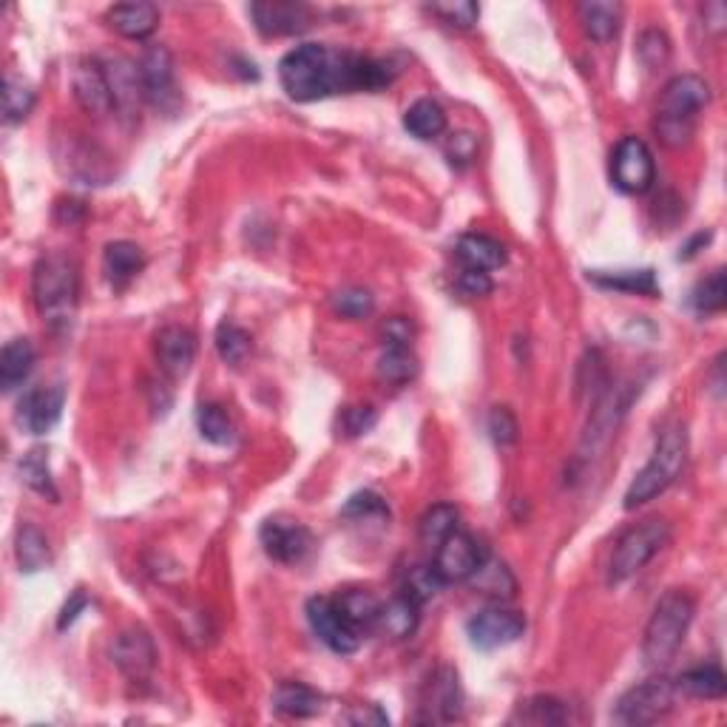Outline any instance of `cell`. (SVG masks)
I'll list each match as a JSON object with an SVG mask.
<instances>
[{
	"label": "cell",
	"instance_id": "17",
	"mask_svg": "<svg viewBox=\"0 0 727 727\" xmlns=\"http://www.w3.org/2000/svg\"><path fill=\"white\" fill-rule=\"evenodd\" d=\"M112 660L119 668V674L135 679V683H142V679H149L156 665L154 639L142 628H126V632L114 637Z\"/></svg>",
	"mask_w": 727,
	"mask_h": 727
},
{
	"label": "cell",
	"instance_id": "36",
	"mask_svg": "<svg viewBox=\"0 0 727 727\" xmlns=\"http://www.w3.org/2000/svg\"><path fill=\"white\" fill-rule=\"evenodd\" d=\"M458 520L460 514L452 503H435L432 509H426L421 523H418V535H421L423 546H435L438 549L446 537L458 532Z\"/></svg>",
	"mask_w": 727,
	"mask_h": 727
},
{
	"label": "cell",
	"instance_id": "48",
	"mask_svg": "<svg viewBox=\"0 0 727 727\" xmlns=\"http://www.w3.org/2000/svg\"><path fill=\"white\" fill-rule=\"evenodd\" d=\"M390 518V509H386L384 500L375 495V492H358V495H353V498L347 500V506H344V518H356V520H364V518Z\"/></svg>",
	"mask_w": 727,
	"mask_h": 727
},
{
	"label": "cell",
	"instance_id": "2",
	"mask_svg": "<svg viewBox=\"0 0 727 727\" xmlns=\"http://www.w3.org/2000/svg\"><path fill=\"white\" fill-rule=\"evenodd\" d=\"M35 307L49 324H68L80 296V265L72 253L54 251L40 256L31 270Z\"/></svg>",
	"mask_w": 727,
	"mask_h": 727
},
{
	"label": "cell",
	"instance_id": "52",
	"mask_svg": "<svg viewBox=\"0 0 727 727\" xmlns=\"http://www.w3.org/2000/svg\"><path fill=\"white\" fill-rule=\"evenodd\" d=\"M412 342V324L401 316H395L384 324V344H409Z\"/></svg>",
	"mask_w": 727,
	"mask_h": 727
},
{
	"label": "cell",
	"instance_id": "14",
	"mask_svg": "<svg viewBox=\"0 0 727 727\" xmlns=\"http://www.w3.org/2000/svg\"><path fill=\"white\" fill-rule=\"evenodd\" d=\"M63 404H66V386H38L23 395L17 404V426L29 435H46L54 430V423L63 416Z\"/></svg>",
	"mask_w": 727,
	"mask_h": 727
},
{
	"label": "cell",
	"instance_id": "34",
	"mask_svg": "<svg viewBox=\"0 0 727 727\" xmlns=\"http://www.w3.org/2000/svg\"><path fill=\"white\" fill-rule=\"evenodd\" d=\"M418 375V358L409 344H384L379 358V379L386 384L401 386Z\"/></svg>",
	"mask_w": 727,
	"mask_h": 727
},
{
	"label": "cell",
	"instance_id": "20",
	"mask_svg": "<svg viewBox=\"0 0 727 727\" xmlns=\"http://www.w3.org/2000/svg\"><path fill=\"white\" fill-rule=\"evenodd\" d=\"M103 66L105 75H109V86H112L114 112H119L123 117H135L140 103L145 100L140 66H135V63L126 58H114L109 60V63H103Z\"/></svg>",
	"mask_w": 727,
	"mask_h": 727
},
{
	"label": "cell",
	"instance_id": "29",
	"mask_svg": "<svg viewBox=\"0 0 727 727\" xmlns=\"http://www.w3.org/2000/svg\"><path fill=\"white\" fill-rule=\"evenodd\" d=\"M460 707H463V697H460L458 674L452 668H441L430 685V719L455 722L460 719Z\"/></svg>",
	"mask_w": 727,
	"mask_h": 727
},
{
	"label": "cell",
	"instance_id": "46",
	"mask_svg": "<svg viewBox=\"0 0 727 727\" xmlns=\"http://www.w3.org/2000/svg\"><path fill=\"white\" fill-rule=\"evenodd\" d=\"M430 12L441 17L444 23L455 26V29H472L481 17V9L472 0H446V3H432Z\"/></svg>",
	"mask_w": 727,
	"mask_h": 727
},
{
	"label": "cell",
	"instance_id": "27",
	"mask_svg": "<svg viewBox=\"0 0 727 727\" xmlns=\"http://www.w3.org/2000/svg\"><path fill=\"white\" fill-rule=\"evenodd\" d=\"M418 623H421V605L407 594H398L386 605H381L379 628L386 637L409 639L418 632Z\"/></svg>",
	"mask_w": 727,
	"mask_h": 727
},
{
	"label": "cell",
	"instance_id": "38",
	"mask_svg": "<svg viewBox=\"0 0 727 727\" xmlns=\"http://www.w3.org/2000/svg\"><path fill=\"white\" fill-rule=\"evenodd\" d=\"M216 349H219V358L230 367H242L247 361L253 349V339L247 330H242L233 321H222L219 330H216Z\"/></svg>",
	"mask_w": 727,
	"mask_h": 727
},
{
	"label": "cell",
	"instance_id": "4",
	"mask_svg": "<svg viewBox=\"0 0 727 727\" xmlns=\"http://www.w3.org/2000/svg\"><path fill=\"white\" fill-rule=\"evenodd\" d=\"M693 614H697V602L688 591H679V588L668 591L656 602L646 634H642V660L648 668L660 671L674 660L676 651L683 648L690 623H693Z\"/></svg>",
	"mask_w": 727,
	"mask_h": 727
},
{
	"label": "cell",
	"instance_id": "30",
	"mask_svg": "<svg viewBox=\"0 0 727 727\" xmlns=\"http://www.w3.org/2000/svg\"><path fill=\"white\" fill-rule=\"evenodd\" d=\"M404 128H407L416 140L430 142L446 131V112L435 103V100L423 97V100H416V103L407 109V114H404Z\"/></svg>",
	"mask_w": 727,
	"mask_h": 727
},
{
	"label": "cell",
	"instance_id": "6",
	"mask_svg": "<svg viewBox=\"0 0 727 727\" xmlns=\"http://www.w3.org/2000/svg\"><path fill=\"white\" fill-rule=\"evenodd\" d=\"M671 543L668 520L651 518L625 532L614 546V554L609 560V586H620L625 579L637 577L653 557L660 554Z\"/></svg>",
	"mask_w": 727,
	"mask_h": 727
},
{
	"label": "cell",
	"instance_id": "51",
	"mask_svg": "<svg viewBox=\"0 0 727 727\" xmlns=\"http://www.w3.org/2000/svg\"><path fill=\"white\" fill-rule=\"evenodd\" d=\"M375 426V409L372 407H353L344 416V430L347 435H364Z\"/></svg>",
	"mask_w": 727,
	"mask_h": 727
},
{
	"label": "cell",
	"instance_id": "8",
	"mask_svg": "<svg viewBox=\"0 0 727 727\" xmlns=\"http://www.w3.org/2000/svg\"><path fill=\"white\" fill-rule=\"evenodd\" d=\"M676 699H679V690H676L674 679L656 676V679H648V683L625 690L616 702L614 719L620 725H653V722L665 719L674 711Z\"/></svg>",
	"mask_w": 727,
	"mask_h": 727
},
{
	"label": "cell",
	"instance_id": "9",
	"mask_svg": "<svg viewBox=\"0 0 727 727\" xmlns=\"http://www.w3.org/2000/svg\"><path fill=\"white\" fill-rule=\"evenodd\" d=\"M140 77L142 91H145V103L154 105L156 112L177 114L182 105V91L177 86V68L174 58L165 46H151L145 49L140 60Z\"/></svg>",
	"mask_w": 727,
	"mask_h": 727
},
{
	"label": "cell",
	"instance_id": "15",
	"mask_svg": "<svg viewBox=\"0 0 727 727\" xmlns=\"http://www.w3.org/2000/svg\"><path fill=\"white\" fill-rule=\"evenodd\" d=\"M72 89H75V97L77 103L82 105V112H89L91 117H105V114L114 112L112 86H109L103 60H77L75 72H72Z\"/></svg>",
	"mask_w": 727,
	"mask_h": 727
},
{
	"label": "cell",
	"instance_id": "5",
	"mask_svg": "<svg viewBox=\"0 0 727 727\" xmlns=\"http://www.w3.org/2000/svg\"><path fill=\"white\" fill-rule=\"evenodd\" d=\"M685 460H688V432H685L683 423H674L668 430L662 432L656 446H653V455L646 467L639 469L637 477L632 481L628 492H625L623 506L628 512L639 509V506L651 503L653 498H660L662 492L671 489L679 477V472L685 469Z\"/></svg>",
	"mask_w": 727,
	"mask_h": 727
},
{
	"label": "cell",
	"instance_id": "11",
	"mask_svg": "<svg viewBox=\"0 0 727 727\" xmlns=\"http://www.w3.org/2000/svg\"><path fill=\"white\" fill-rule=\"evenodd\" d=\"M526 632V616L506 605H489L477 611L467 623L469 642L481 651H498V648L512 646Z\"/></svg>",
	"mask_w": 727,
	"mask_h": 727
},
{
	"label": "cell",
	"instance_id": "16",
	"mask_svg": "<svg viewBox=\"0 0 727 727\" xmlns=\"http://www.w3.org/2000/svg\"><path fill=\"white\" fill-rule=\"evenodd\" d=\"M259 540L273 560L279 563H298L313 549V535L298 520L270 518L259 532Z\"/></svg>",
	"mask_w": 727,
	"mask_h": 727
},
{
	"label": "cell",
	"instance_id": "43",
	"mask_svg": "<svg viewBox=\"0 0 727 727\" xmlns=\"http://www.w3.org/2000/svg\"><path fill=\"white\" fill-rule=\"evenodd\" d=\"M333 310L344 319L356 321L367 319L372 310H375V298H372L370 290L364 288H344L333 296Z\"/></svg>",
	"mask_w": 727,
	"mask_h": 727
},
{
	"label": "cell",
	"instance_id": "32",
	"mask_svg": "<svg viewBox=\"0 0 727 727\" xmlns=\"http://www.w3.org/2000/svg\"><path fill=\"white\" fill-rule=\"evenodd\" d=\"M335 605L342 609V614L347 616L349 623L356 625L361 634L372 632V628H379L381 602H379V597H372L370 591H361V588H349V591H344L342 597H335Z\"/></svg>",
	"mask_w": 727,
	"mask_h": 727
},
{
	"label": "cell",
	"instance_id": "26",
	"mask_svg": "<svg viewBox=\"0 0 727 727\" xmlns=\"http://www.w3.org/2000/svg\"><path fill=\"white\" fill-rule=\"evenodd\" d=\"M35 370V347L29 339H12L0 353V386L3 393H15Z\"/></svg>",
	"mask_w": 727,
	"mask_h": 727
},
{
	"label": "cell",
	"instance_id": "54",
	"mask_svg": "<svg viewBox=\"0 0 727 727\" xmlns=\"http://www.w3.org/2000/svg\"><path fill=\"white\" fill-rule=\"evenodd\" d=\"M707 242H711V233H699V237L693 239V242H690L683 253H679V259H690V256H697V247L707 245Z\"/></svg>",
	"mask_w": 727,
	"mask_h": 727
},
{
	"label": "cell",
	"instance_id": "47",
	"mask_svg": "<svg viewBox=\"0 0 727 727\" xmlns=\"http://www.w3.org/2000/svg\"><path fill=\"white\" fill-rule=\"evenodd\" d=\"M486 430H489L492 441L498 446H512L514 441H518V418H514V412L509 407H495L489 412V418H486Z\"/></svg>",
	"mask_w": 727,
	"mask_h": 727
},
{
	"label": "cell",
	"instance_id": "39",
	"mask_svg": "<svg viewBox=\"0 0 727 727\" xmlns=\"http://www.w3.org/2000/svg\"><path fill=\"white\" fill-rule=\"evenodd\" d=\"M31 109H35L31 86L23 77L9 72L7 80H3V114H7V123H23L31 114Z\"/></svg>",
	"mask_w": 727,
	"mask_h": 727
},
{
	"label": "cell",
	"instance_id": "13",
	"mask_svg": "<svg viewBox=\"0 0 727 727\" xmlns=\"http://www.w3.org/2000/svg\"><path fill=\"white\" fill-rule=\"evenodd\" d=\"M483 560H486V551H483V546L475 537L467 535V532H452L435 549L432 569L438 572V577L444 579L446 586H452V583H469L472 574L481 569Z\"/></svg>",
	"mask_w": 727,
	"mask_h": 727
},
{
	"label": "cell",
	"instance_id": "10",
	"mask_svg": "<svg viewBox=\"0 0 727 727\" xmlns=\"http://www.w3.org/2000/svg\"><path fill=\"white\" fill-rule=\"evenodd\" d=\"M656 179V165L653 154L639 137H625L611 154V182L623 193H648Z\"/></svg>",
	"mask_w": 727,
	"mask_h": 727
},
{
	"label": "cell",
	"instance_id": "7",
	"mask_svg": "<svg viewBox=\"0 0 727 727\" xmlns=\"http://www.w3.org/2000/svg\"><path fill=\"white\" fill-rule=\"evenodd\" d=\"M634 384H616L611 390L602 393V398L594 404L591 418L586 423V432L579 438L577 449V463H591L594 458H600V452H605V446L611 444V438L620 430V423L628 416V407L634 404Z\"/></svg>",
	"mask_w": 727,
	"mask_h": 727
},
{
	"label": "cell",
	"instance_id": "37",
	"mask_svg": "<svg viewBox=\"0 0 727 727\" xmlns=\"http://www.w3.org/2000/svg\"><path fill=\"white\" fill-rule=\"evenodd\" d=\"M469 583H472L481 594L495 597V600H512L514 591H518V583H514L512 572H509L503 563H498V560H489V557L483 560L481 569L472 574Z\"/></svg>",
	"mask_w": 727,
	"mask_h": 727
},
{
	"label": "cell",
	"instance_id": "33",
	"mask_svg": "<svg viewBox=\"0 0 727 727\" xmlns=\"http://www.w3.org/2000/svg\"><path fill=\"white\" fill-rule=\"evenodd\" d=\"M676 690L693 699H722L727 690V679L719 665H702V668L685 671L679 679H674Z\"/></svg>",
	"mask_w": 727,
	"mask_h": 727
},
{
	"label": "cell",
	"instance_id": "40",
	"mask_svg": "<svg viewBox=\"0 0 727 727\" xmlns=\"http://www.w3.org/2000/svg\"><path fill=\"white\" fill-rule=\"evenodd\" d=\"M693 310L702 313V316H713V313H722L727 305V276L725 270H713L705 282H699L693 290V298H690Z\"/></svg>",
	"mask_w": 727,
	"mask_h": 727
},
{
	"label": "cell",
	"instance_id": "21",
	"mask_svg": "<svg viewBox=\"0 0 727 727\" xmlns=\"http://www.w3.org/2000/svg\"><path fill=\"white\" fill-rule=\"evenodd\" d=\"M105 21L123 38L145 40L160 26V9L154 3H117L105 12Z\"/></svg>",
	"mask_w": 727,
	"mask_h": 727
},
{
	"label": "cell",
	"instance_id": "24",
	"mask_svg": "<svg viewBox=\"0 0 727 727\" xmlns=\"http://www.w3.org/2000/svg\"><path fill=\"white\" fill-rule=\"evenodd\" d=\"M577 15L588 38L597 40V43L614 40L620 35V26H623V7L611 3V0H588V3H579Z\"/></svg>",
	"mask_w": 727,
	"mask_h": 727
},
{
	"label": "cell",
	"instance_id": "44",
	"mask_svg": "<svg viewBox=\"0 0 727 727\" xmlns=\"http://www.w3.org/2000/svg\"><path fill=\"white\" fill-rule=\"evenodd\" d=\"M444 586L446 583L438 577V572H435L432 565H416V569H409L401 594H407V597H412L418 605H423V602L432 600Z\"/></svg>",
	"mask_w": 727,
	"mask_h": 727
},
{
	"label": "cell",
	"instance_id": "25",
	"mask_svg": "<svg viewBox=\"0 0 727 727\" xmlns=\"http://www.w3.org/2000/svg\"><path fill=\"white\" fill-rule=\"evenodd\" d=\"M324 699L319 690L302 683H282L273 690V711L290 716V719H310L321 711Z\"/></svg>",
	"mask_w": 727,
	"mask_h": 727
},
{
	"label": "cell",
	"instance_id": "45",
	"mask_svg": "<svg viewBox=\"0 0 727 727\" xmlns=\"http://www.w3.org/2000/svg\"><path fill=\"white\" fill-rule=\"evenodd\" d=\"M637 58L642 60V66L646 68H660L668 63L671 58V40L665 31L660 29H646L639 35L637 40Z\"/></svg>",
	"mask_w": 727,
	"mask_h": 727
},
{
	"label": "cell",
	"instance_id": "19",
	"mask_svg": "<svg viewBox=\"0 0 727 727\" xmlns=\"http://www.w3.org/2000/svg\"><path fill=\"white\" fill-rule=\"evenodd\" d=\"M251 17L265 38H288V35H298L310 26V9L302 3H282V0L253 3Z\"/></svg>",
	"mask_w": 727,
	"mask_h": 727
},
{
	"label": "cell",
	"instance_id": "35",
	"mask_svg": "<svg viewBox=\"0 0 727 727\" xmlns=\"http://www.w3.org/2000/svg\"><path fill=\"white\" fill-rule=\"evenodd\" d=\"M17 472H21V481L31 492H38V495L49 498L52 503H58L60 492L54 486L52 469H49V452L46 449H31V452L23 455L21 463H17Z\"/></svg>",
	"mask_w": 727,
	"mask_h": 727
},
{
	"label": "cell",
	"instance_id": "50",
	"mask_svg": "<svg viewBox=\"0 0 727 727\" xmlns=\"http://www.w3.org/2000/svg\"><path fill=\"white\" fill-rule=\"evenodd\" d=\"M492 288H495V284H492V276L483 273V270L463 268V273L458 276V290H460V293H463V296H469V298L489 296Z\"/></svg>",
	"mask_w": 727,
	"mask_h": 727
},
{
	"label": "cell",
	"instance_id": "22",
	"mask_svg": "<svg viewBox=\"0 0 727 727\" xmlns=\"http://www.w3.org/2000/svg\"><path fill=\"white\" fill-rule=\"evenodd\" d=\"M455 253L463 262V268L469 270L489 273V270H498L506 265V247L486 233H463L455 245Z\"/></svg>",
	"mask_w": 727,
	"mask_h": 727
},
{
	"label": "cell",
	"instance_id": "3",
	"mask_svg": "<svg viewBox=\"0 0 727 727\" xmlns=\"http://www.w3.org/2000/svg\"><path fill=\"white\" fill-rule=\"evenodd\" d=\"M711 103V86L699 75H676L662 89L656 109V135L668 149H683L697 131V117Z\"/></svg>",
	"mask_w": 727,
	"mask_h": 727
},
{
	"label": "cell",
	"instance_id": "42",
	"mask_svg": "<svg viewBox=\"0 0 727 727\" xmlns=\"http://www.w3.org/2000/svg\"><path fill=\"white\" fill-rule=\"evenodd\" d=\"M518 716L528 725H563L569 719L565 705L554 697H535L528 699L526 705H520Z\"/></svg>",
	"mask_w": 727,
	"mask_h": 727
},
{
	"label": "cell",
	"instance_id": "53",
	"mask_svg": "<svg viewBox=\"0 0 727 727\" xmlns=\"http://www.w3.org/2000/svg\"><path fill=\"white\" fill-rule=\"evenodd\" d=\"M86 605H89V600H86V594L82 591H77L75 597H72V602H66V605H63V614H60V628H66V625H72L77 620V616H80V611L86 609Z\"/></svg>",
	"mask_w": 727,
	"mask_h": 727
},
{
	"label": "cell",
	"instance_id": "23",
	"mask_svg": "<svg viewBox=\"0 0 727 727\" xmlns=\"http://www.w3.org/2000/svg\"><path fill=\"white\" fill-rule=\"evenodd\" d=\"M145 268V256H142L140 247L135 242H109L103 251V270L105 279L114 284V288H126L128 282H135L137 276Z\"/></svg>",
	"mask_w": 727,
	"mask_h": 727
},
{
	"label": "cell",
	"instance_id": "31",
	"mask_svg": "<svg viewBox=\"0 0 727 727\" xmlns=\"http://www.w3.org/2000/svg\"><path fill=\"white\" fill-rule=\"evenodd\" d=\"M588 279L605 290H620V293H634V296H656L660 293V282H656L653 270H616V273L594 270V273H588Z\"/></svg>",
	"mask_w": 727,
	"mask_h": 727
},
{
	"label": "cell",
	"instance_id": "41",
	"mask_svg": "<svg viewBox=\"0 0 727 727\" xmlns=\"http://www.w3.org/2000/svg\"><path fill=\"white\" fill-rule=\"evenodd\" d=\"M196 423H200L202 438L211 441V444L228 446L233 441V421L219 404H202L200 412H196Z\"/></svg>",
	"mask_w": 727,
	"mask_h": 727
},
{
	"label": "cell",
	"instance_id": "18",
	"mask_svg": "<svg viewBox=\"0 0 727 727\" xmlns=\"http://www.w3.org/2000/svg\"><path fill=\"white\" fill-rule=\"evenodd\" d=\"M196 358V335L188 327L168 324L156 333V364L168 379H186Z\"/></svg>",
	"mask_w": 727,
	"mask_h": 727
},
{
	"label": "cell",
	"instance_id": "49",
	"mask_svg": "<svg viewBox=\"0 0 727 727\" xmlns=\"http://www.w3.org/2000/svg\"><path fill=\"white\" fill-rule=\"evenodd\" d=\"M446 156H449V163L463 168L477 156V137L469 135V131H458V135L449 137V145H446Z\"/></svg>",
	"mask_w": 727,
	"mask_h": 727
},
{
	"label": "cell",
	"instance_id": "12",
	"mask_svg": "<svg viewBox=\"0 0 727 727\" xmlns=\"http://www.w3.org/2000/svg\"><path fill=\"white\" fill-rule=\"evenodd\" d=\"M307 623H310L313 634L333 653L347 656V653H356L358 646H361L364 634L349 623L347 616L342 614V609L330 597H313L307 602Z\"/></svg>",
	"mask_w": 727,
	"mask_h": 727
},
{
	"label": "cell",
	"instance_id": "28",
	"mask_svg": "<svg viewBox=\"0 0 727 727\" xmlns=\"http://www.w3.org/2000/svg\"><path fill=\"white\" fill-rule=\"evenodd\" d=\"M15 560L23 574H38L52 565V546L38 526L23 523L15 535Z\"/></svg>",
	"mask_w": 727,
	"mask_h": 727
},
{
	"label": "cell",
	"instance_id": "1",
	"mask_svg": "<svg viewBox=\"0 0 727 727\" xmlns=\"http://www.w3.org/2000/svg\"><path fill=\"white\" fill-rule=\"evenodd\" d=\"M386 63L339 52L324 43H302L279 63V82L296 103H316L339 91H375L390 86Z\"/></svg>",
	"mask_w": 727,
	"mask_h": 727
}]
</instances>
